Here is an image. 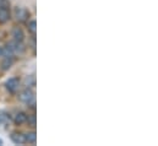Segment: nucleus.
<instances>
[{
  "mask_svg": "<svg viewBox=\"0 0 158 146\" xmlns=\"http://www.w3.org/2000/svg\"><path fill=\"white\" fill-rule=\"evenodd\" d=\"M12 63H14V60H12L11 57H5V59H4L2 63H1V68H2V70H9V69L11 68Z\"/></svg>",
  "mask_w": 158,
  "mask_h": 146,
  "instance_id": "0eeeda50",
  "label": "nucleus"
},
{
  "mask_svg": "<svg viewBox=\"0 0 158 146\" xmlns=\"http://www.w3.org/2000/svg\"><path fill=\"white\" fill-rule=\"evenodd\" d=\"M10 20V12L5 7H0V24H5Z\"/></svg>",
  "mask_w": 158,
  "mask_h": 146,
  "instance_id": "423d86ee",
  "label": "nucleus"
},
{
  "mask_svg": "<svg viewBox=\"0 0 158 146\" xmlns=\"http://www.w3.org/2000/svg\"><path fill=\"white\" fill-rule=\"evenodd\" d=\"M19 86H20V81L16 77H12V79L7 80V82H6V88L10 92H16L19 90Z\"/></svg>",
  "mask_w": 158,
  "mask_h": 146,
  "instance_id": "7ed1b4c3",
  "label": "nucleus"
},
{
  "mask_svg": "<svg viewBox=\"0 0 158 146\" xmlns=\"http://www.w3.org/2000/svg\"><path fill=\"white\" fill-rule=\"evenodd\" d=\"M27 120H28V123H31L32 125H35L36 124V115H28L27 117Z\"/></svg>",
  "mask_w": 158,
  "mask_h": 146,
  "instance_id": "9b49d317",
  "label": "nucleus"
},
{
  "mask_svg": "<svg viewBox=\"0 0 158 146\" xmlns=\"http://www.w3.org/2000/svg\"><path fill=\"white\" fill-rule=\"evenodd\" d=\"M15 14H16V17H17L19 21H25L30 16V12L25 7H16L15 9Z\"/></svg>",
  "mask_w": 158,
  "mask_h": 146,
  "instance_id": "f03ea898",
  "label": "nucleus"
},
{
  "mask_svg": "<svg viewBox=\"0 0 158 146\" xmlns=\"http://www.w3.org/2000/svg\"><path fill=\"white\" fill-rule=\"evenodd\" d=\"M11 140H12L15 144H23V143H26L25 135L21 134V133H12V134H11Z\"/></svg>",
  "mask_w": 158,
  "mask_h": 146,
  "instance_id": "39448f33",
  "label": "nucleus"
},
{
  "mask_svg": "<svg viewBox=\"0 0 158 146\" xmlns=\"http://www.w3.org/2000/svg\"><path fill=\"white\" fill-rule=\"evenodd\" d=\"M12 37H14V39L16 41V42H22L23 41V31L20 28V27H15L14 30H12Z\"/></svg>",
  "mask_w": 158,
  "mask_h": 146,
  "instance_id": "20e7f679",
  "label": "nucleus"
},
{
  "mask_svg": "<svg viewBox=\"0 0 158 146\" xmlns=\"http://www.w3.org/2000/svg\"><path fill=\"white\" fill-rule=\"evenodd\" d=\"M37 22L36 21H31L30 24H28V30L31 31V33H33V35H36V31H37Z\"/></svg>",
  "mask_w": 158,
  "mask_h": 146,
  "instance_id": "9d476101",
  "label": "nucleus"
},
{
  "mask_svg": "<svg viewBox=\"0 0 158 146\" xmlns=\"http://www.w3.org/2000/svg\"><path fill=\"white\" fill-rule=\"evenodd\" d=\"M2 54V48H0V55Z\"/></svg>",
  "mask_w": 158,
  "mask_h": 146,
  "instance_id": "f8f14e48",
  "label": "nucleus"
},
{
  "mask_svg": "<svg viewBox=\"0 0 158 146\" xmlns=\"http://www.w3.org/2000/svg\"><path fill=\"white\" fill-rule=\"evenodd\" d=\"M25 140L26 143H30V144H35L36 140H37V135L35 131H30L27 134H25Z\"/></svg>",
  "mask_w": 158,
  "mask_h": 146,
  "instance_id": "1a4fd4ad",
  "label": "nucleus"
},
{
  "mask_svg": "<svg viewBox=\"0 0 158 146\" xmlns=\"http://www.w3.org/2000/svg\"><path fill=\"white\" fill-rule=\"evenodd\" d=\"M20 100L22 101V102H25V103H31V102H33L35 101V95H33V92L31 91V90H25V91H22L21 93H20Z\"/></svg>",
  "mask_w": 158,
  "mask_h": 146,
  "instance_id": "f257e3e1",
  "label": "nucleus"
},
{
  "mask_svg": "<svg viewBox=\"0 0 158 146\" xmlns=\"http://www.w3.org/2000/svg\"><path fill=\"white\" fill-rule=\"evenodd\" d=\"M25 122H27V114L23 113V112L17 113L16 117H15V123H16V124H22V123H25Z\"/></svg>",
  "mask_w": 158,
  "mask_h": 146,
  "instance_id": "6e6552de",
  "label": "nucleus"
}]
</instances>
